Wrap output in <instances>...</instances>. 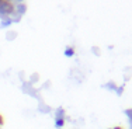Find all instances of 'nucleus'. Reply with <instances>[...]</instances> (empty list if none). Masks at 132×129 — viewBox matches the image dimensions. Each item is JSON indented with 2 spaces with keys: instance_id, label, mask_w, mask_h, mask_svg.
Instances as JSON below:
<instances>
[{
  "instance_id": "4468645a",
  "label": "nucleus",
  "mask_w": 132,
  "mask_h": 129,
  "mask_svg": "<svg viewBox=\"0 0 132 129\" xmlns=\"http://www.w3.org/2000/svg\"><path fill=\"white\" fill-rule=\"evenodd\" d=\"M3 125H4V118H3V115L0 114V128H2Z\"/></svg>"
},
{
  "instance_id": "f03ea898",
  "label": "nucleus",
  "mask_w": 132,
  "mask_h": 129,
  "mask_svg": "<svg viewBox=\"0 0 132 129\" xmlns=\"http://www.w3.org/2000/svg\"><path fill=\"white\" fill-rule=\"evenodd\" d=\"M26 13H27V6L24 4V3H15V4H14V14H13V17L21 18Z\"/></svg>"
},
{
  "instance_id": "dca6fc26",
  "label": "nucleus",
  "mask_w": 132,
  "mask_h": 129,
  "mask_svg": "<svg viewBox=\"0 0 132 129\" xmlns=\"http://www.w3.org/2000/svg\"><path fill=\"white\" fill-rule=\"evenodd\" d=\"M15 3H24V0H14Z\"/></svg>"
},
{
  "instance_id": "7ed1b4c3",
  "label": "nucleus",
  "mask_w": 132,
  "mask_h": 129,
  "mask_svg": "<svg viewBox=\"0 0 132 129\" xmlns=\"http://www.w3.org/2000/svg\"><path fill=\"white\" fill-rule=\"evenodd\" d=\"M14 24V18L13 17H3L0 20V28L2 30H6V28H10Z\"/></svg>"
},
{
  "instance_id": "423d86ee",
  "label": "nucleus",
  "mask_w": 132,
  "mask_h": 129,
  "mask_svg": "<svg viewBox=\"0 0 132 129\" xmlns=\"http://www.w3.org/2000/svg\"><path fill=\"white\" fill-rule=\"evenodd\" d=\"M63 53H65L66 58H73L75 53H76V51H75L73 46H68V48H65V52Z\"/></svg>"
},
{
  "instance_id": "f3484780",
  "label": "nucleus",
  "mask_w": 132,
  "mask_h": 129,
  "mask_svg": "<svg viewBox=\"0 0 132 129\" xmlns=\"http://www.w3.org/2000/svg\"><path fill=\"white\" fill-rule=\"evenodd\" d=\"M129 129H132V122H129Z\"/></svg>"
},
{
  "instance_id": "ddd939ff",
  "label": "nucleus",
  "mask_w": 132,
  "mask_h": 129,
  "mask_svg": "<svg viewBox=\"0 0 132 129\" xmlns=\"http://www.w3.org/2000/svg\"><path fill=\"white\" fill-rule=\"evenodd\" d=\"M92 51H93V53H94L96 56H100V48H97V46H93Z\"/></svg>"
},
{
  "instance_id": "1a4fd4ad",
  "label": "nucleus",
  "mask_w": 132,
  "mask_h": 129,
  "mask_svg": "<svg viewBox=\"0 0 132 129\" xmlns=\"http://www.w3.org/2000/svg\"><path fill=\"white\" fill-rule=\"evenodd\" d=\"M15 38H17V32H14V31H9L6 34V39H9V41H14Z\"/></svg>"
},
{
  "instance_id": "f257e3e1",
  "label": "nucleus",
  "mask_w": 132,
  "mask_h": 129,
  "mask_svg": "<svg viewBox=\"0 0 132 129\" xmlns=\"http://www.w3.org/2000/svg\"><path fill=\"white\" fill-rule=\"evenodd\" d=\"M14 14V3L9 0H0V17H13Z\"/></svg>"
},
{
  "instance_id": "f8f14e48",
  "label": "nucleus",
  "mask_w": 132,
  "mask_h": 129,
  "mask_svg": "<svg viewBox=\"0 0 132 129\" xmlns=\"http://www.w3.org/2000/svg\"><path fill=\"white\" fill-rule=\"evenodd\" d=\"M124 89H125L124 84H122V86H118V87H117V90H115V94H117L118 97H121V96H122V93H124Z\"/></svg>"
},
{
  "instance_id": "9d476101",
  "label": "nucleus",
  "mask_w": 132,
  "mask_h": 129,
  "mask_svg": "<svg viewBox=\"0 0 132 129\" xmlns=\"http://www.w3.org/2000/svg\"><path fill=\"white\" fill-rule=\"evenodd\" d=\"M55 126L58 128V129H62V128L65 126V119H61V118L55 119Z\"/></svg>"
},
{
  "instance_id": "6e6552de",
  "label": "nucleus",
  "mask_w": 132,
  "mask_h": 129,
  "mask_svg": "<svg viewBox=\"0 0 132 129\" xmlns=\"http://www.w3.org/2000/svg\"><path fill=\"white\" fill-rule=\"evenodd\" d=\"M38 80H39V74L38 73H32L30 76V81H28V83H30V84H35Z\"/></svg>"
},
{
  "instance_id": "39448f33",
  "label": "nucleus",
  "mask_w": 132,
  "mask_h": 129,
  "mask_svg": "<svg viewBox=\"0 0 132 129\" xmlns=\"http://www.w3.org/2000/svg\"><path fill=\"white\" fill-rule=\"evenodd\" d=\"M103 87H104L105 90H110V91H114V93H115V90H117L118 86L115 84V81H107V83H105Z\"/></svg>"
},
{
  "instance_id": "0eeeda50",
  "label": "nucleus",
  "mask_w": 132,
  "mask_h": 129,
  "mask_svg": "<svg viewBox=\"0 0 132 129\" xmlns=\"http://www.w3.org/2000/svg\"><path fill=\"white\" fill-rule=\"evenodd\" d=\"M38 109H39V112H44V114H49V112L52 111L51 107H48L46 104H42V102L39 104V108Z\"/></svg>"
},
{
  "instance_id": "9b49d317",
  "label": "nucleus",
  "mask_w": 132,
  "mask_h": 129,
  "mask_svg": "<svg viewBox=\"0 0 132 129\" xmlns=\"http://www.w3.org/2000/svg\"><path fill=\"white\" fill-rule=\"evenodd\" d=\"M124 114L127 115L128 121H129V122H132V108H127V109L124 111Z\"/></svg>"
},
{
  "instance_id": "20e7f679",
  "label": "nucleus",
  "mask_w": 132,
  "mask_h": 129,
  "mask_svg": "<svg viewBox=\"0 0 132 129\" xmlns=\"http://www.w3.org/2000/svg\"><path fill=\"white\" fill-rule=\"evenodd\" d=\"M53 115H55V119H65L66 116V112H65V108H62V107H59V108L55 109V112H53Z\"/></svg>"
},
{
  "instance_id": "2eb2a0df",
  "label": "nucleus",
  "mask_w": 132,
  "mask_h": 129,
  "mask_svg": "<svg viewBox=\"0 0 132 129\" xmlns=\"http://www.w3.org/2000/svg\"><path fill=\"white\" fill-rule=\"evenodd\" d=\"M111 129H124L122 126H114V128H111Z\"/></svg>"
}]
</instances>
